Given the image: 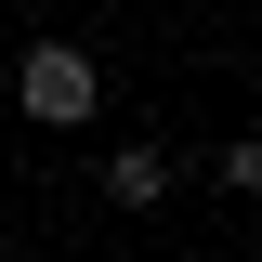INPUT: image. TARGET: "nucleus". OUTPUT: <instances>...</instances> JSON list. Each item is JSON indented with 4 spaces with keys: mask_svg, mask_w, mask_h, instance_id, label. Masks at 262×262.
Instances as JSON below:
<instances>
[{
    "mask_svg": "<svg viewBox=\"0 0 262 262\" xmlns=\"http://www.w3.org/2000/svg\"><path fill=\"white\" fill-rule=\"evenodd\" d=\"M13 105H27L39 131H92V105H105V66L79 53V39H27V53H13Z\"/></svg>",
    "mask_w": 262,
    "mask_h": 262,
    "instance_id": "1",
    "label": "nucleus"
},
{
    "mask_svg": "<svg viewBox=\"0 0 262 262\" xmlns=\"http://www.w3.org/2000/svg\"><path fill=\"white\" fill-rule=\"evenodd\" d=\"M92 184H105V196H118V210H158V196H170V144H144V131H131L118 158H105V170H92Z\"/></svg>",
    "mask_w": 262,
    "mask_h": 262,
    "instance_id": "2",
    "label": "nucleus"
},
{
    "mask_svg": "<svg viewBox=\"0 0 262 262\" xmlns=\"http://www.w3.org/2000/svg\"><path fill=\"white\" fill-rule=\"evenodd\" d=\"M210 184H223L236 210H262V131H223V158H210Z\"/></svg>",
    "mask_w": 262,
    "mask_h": 262,
    "instance_id": "3",
    "label": "nucleus"
}]
</instances>
